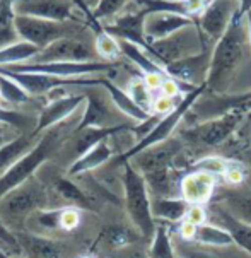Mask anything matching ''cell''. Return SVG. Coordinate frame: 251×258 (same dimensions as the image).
Instances as JSON below:
<instances>
[{"label": "cell", "mask_w": 251, "mask_h": 258, "mask_svg": "<svg viewBox=\"0 0 251 258\" xmlns=\"http://www.w3.org/2000/svg\"><path fill=\"white\" fill-rule=\"evenodd\" d=\"M29 121H31V118H28L26 115H21V113L11 111V110H7V108L0 106V123L11 125L21 132L26 125H29Z\"/></svg>", "instance_id": "f35d334b"}, {"label": "cell", "mask_w": 251, "mask_h": 258, "mask_svg": "<svg viewBox=\"0 0 251 258\" xmlns=\"http://www.w3.org/2000/svg\"><path fill=\"white\" fill-rule=\"evenodd\" d=\"M14 24L21 41H28L39 50L46 48L60 38L72 36V33L77 31L76 28L67 26V23H56V21L29 16H16Z\"/></svg>", "instance_id": "ba28073f"}, {"label": "cell", "mask_w": 251, "mask_h": 258, "mask_svg": "<svg viewBox=\"0 0 251 258\" xmlns=\"http://www.w3.org/2000/svg\"><path fill=\"white\" fill-rule=\"evenodd\" d=\"M24 255L28 258H67L64 243L36 234H16Z\"/></svg>", "instance_id": "ffe728a7"}, {"label": "cell", "mask_w": 251, "mask_h": 258, "mask_svg": "<svg viewBox=\"0 0 251 258\" xmlns=\"http://www.w3.org/2000/svg\"><path fill=\"white\" fill-rule=\"evenodd\" d=\"M195 229H197V226H193V224H190V222L183 221L181 227H179V233H181V238H183V239H186V241H192L193 234H195Z\"/></svg>", "instance_id": "c3c4849f"}, {"label": "cell", "mask_w": 251, "mask_h": 258, "mask_svg": "<svg viewBox=\"0 0 251 258\" xmlns=\"http://www.w3.org/2000/svg\"><path fill=\"white\" fill-rule=\"evenodd\" d=\"M246 34H248V28H246L244 19L234 16L227 31L215 43L212 50L209 74L205 79L207 89L215 94H222L227 91L243 60Z\"/></svg>", "instance_id": "6da1fadb"}, {"label": "cell", "mask_w": 251, "mask_h": 258, "mask_svg": "<svg viewBox=\"0 0 251 258\" xmlns=\"http://www.w3.org/2000/svg\"><path fill=\"white\" fill-rule=\"evenodd\" d=\"M94 50H96V53H98V56H101V58H104V60H114L121 55L118 39L104 31L103 28H96Z\"/></svg>", "instance_id": "1f68e13d"}, {"label": "cell", "mask_w": 251, "mask_h": 258, "mask_svg": "<svg viewBox=\"0 0 251 258\" xmlns=\"http://www.w3.org/2000/svg\"><path fill=\"white\" fill-rule=\"evenodd\" d=\"M149 258H176L174 248L171 244L169 234H167L164 226H156V233H154L152 238Z\"/></svg>", "instance_id": "d6a6232c"}, {"label": "cell", "mask_w": 251, "mask_h": 258, "mask_svg": "<svg viewBox=\"0 0 251 258\" xmlns=\"http://www.w3.org/2000/svg\"><path fill=\"white\" fill-rule=\"evenodd\" d=\"M96 86H87L86 87V111L82 115L81 123L77 125L76 132H81L84 128H91V126H98V128H106V126L120 125L121 121L116 120V116L113 115V108L109 106L106 99V89L104 91H96Z\"/></svg>", "instance_id": "5bb4252c"}, {"label": "cell", "mask_w": 251, "mask_h": 258, "mask_svg": "<svg viewBox=\"0 0 251 258\" xmlns=\"http://www.w3.org/2000/svg\"><path fill=\"white\" fill-rule=\"evenodd\" d=\"M94 46L87 45L86 41L74 36L60 38L51 45L39 50V53L29 60L28 63H82V62H96Z\"/></svg>", "instance_id": "30bf717a"}, {"label": "cell", "mask_w": 251, "mask_h": 258, "mask_svg": "<svg viewBox=\"0 0 251 258\" xmlns=\"http://www.w3.org/2000/svg\"><path fill=\"white\" fill-rule=\"evenodd\" d=\"M179 250H181V258H219L209 251L198 250V248H192V246H183Z\"/></svg>", "instance_id": "bcb514c9"}, {"label": "cell", "mask_w": 251, "mask_h": 258, "mask_svg": "<svg viewBox=\"0 0 251 258\" xmlns=\"http://www.w3.org/2000/svg\"><path fill=\"white\" fill-rule=\"evenodd\" d=\"M195 24V19L181 14H171V12H154L147 14L144 21V38L147 45L154 41L169 38L171 34L181 31L188 26Z\"/></svg>", "instance_id": "2e32d148"}, {"label": "cell", "mask_w": 251, "mask_h": 258, "mask_svg": "<svg viewBox=\"0 0 251 258\" xmlns=\"http://www.w3.org/2000/svg\"><path fill=\"white\" fill-rule=\"evenodd\" d=\"M243 116V113L239 111H231L219 115L214 120H207L204 123L197 125L195 128L184 130L181 134L184 139H188L190 142L202 144L205 147H215L221 146L224 141H227L232 135V132L237 128L239 120Z\"/></svg>", "instance_id": "8fae6325"}, {"label": "cell", "mask_w": 251, "mask_h": 258, "mask_svg": "<svg viewBox=\"0 0 251 258\" xmlns=\"http://www.w3.org/2000/svg\"><path fill=\"white\" fill-rule=\"evenodd\" d=\"M237 9H239V0H210L202 9L197 26H200V31L210 39L219 41L237 14Z\"/></svg>", "instance_id": "7c38bea8"}, {"label": "cell", "mask_w": 251, "mask_h": 258, "mask_svg": "<svg viewBox=\"0 0 251 258\" xmlns=\"http://www.w3.org/2000/svg\"><path fill=\"white\" fill-rule=\"evenodd\" d=\"M193 26L181 29V31L171 34L169 38L159 39L149 45V55L162 67H167L171 63H176L188 56L198 55L205 50V41L200 36V29Z\"/></svg>", "instance_id": "52a82bcc"}, {"label": "cell", "mask_w": 251, "mask_h": 258, "mask_svg": "<svg viewBox=\"0 0 251 258\" xmlns=\"http://www.w3.org/2000/svg\"><path fill=\"white\" fill-rule=\"evenodd\" d=\"M134 125L132 123H120L114 126H106V128H98V126H91V128H84L81 132H74V152L77 154V157H81L82 154H86L87 151H91L92 147H96L98 144L108 141L109 137L132 130Z\"/></svg>", "instance_id": "44dd1931"}, {"label": "cell", "mask_w": 251, "mask_h": 258, "mask_svg": "<svg viewBox=\"0 0 251 258\" xmlns=\"http://www.w3.org/2000/svg\"><path fill=\"white\" fill-rule=\"evenodd\" d=\"M41 135H36L34 132L31 134H21L14 141L0 147V176L16 163L19 157H23L26 152H29L34 147V144L39 141Z\"/></svg>", "instance_id": "cb8c5ba5"}, {"label": "cell", "mask_w": 251, "mask_h": 258, "mask_svg": "<svg viewBox=\"0 0 251 258\" xmlns=\"http://www.w3.org/2000/svg\"><path fill=\"white\" fill-rule=\"evenodd\" d=\"M53 186H55L56 194H58L70 207H79V209H84V211H94V200H92V197L87 195L86 190H82L76 183H72L70 180H67V178H56Z\"/></svg>", "instance_id": "4316f807"}, {"label": "cell", "mask_w": 251, "mask_h": 258, "mask_svg": "<svg viewBox=\"0 0 251 258\" xmlns=\"http://www.w3.org/2000/svg\"><path fill=\"white\" fill-rule=\"evenodd\" d=\"M0 258H12V256H11V255H7V253L4 251V250H0Z\"/></svg>", "instance_id": "f5cc1de1"}, {"label": "cell", "mask_w": 251, "mask_h": 258, "mask_svg": "<svg viewBox=\"0 0 251 258\" xmlns=\"http://www.w3.org/2000/svg\"><path fill=\"white\" fill-rule=\"evenodd\" d=\"M14 0H0V48L21 41L16 31Z\"/></svg>", "instance_id": "f546056e"}, {"label": "cell", "mask_w": 251, "mask_h": 258, "mask_svg": "<svg viewBox=\"0 0 251 258\" xmlns=\"http://www.w3.org/2000/svg\"><path fill=\"white\" fill-rule=\"evenodd\" d=\"M217 204H221L236 219L251 226V188L249 186L239 185L234 190L224 191V195L221 197V202Z\"/></svg>", "instance_id": "603a6c76"}, {"label": "cell", "mask_w": 251, "mask_h": 258, "mask_svg": "<svg viewBox=\"0 0 251 258\" xmlns=\"http://www.w3.org/2000/svg\"><path fill=\"white\" fill-rule=\"evenodd\" d=\"M192 241L204 244V246H229V244H232V238L226 229L205 222V224L197 226Z\"/></svg>", "instance_id": "4dcf8cb0"}, {"label": "cell", "mask_w": 251, "mask_h": 258, "mask_svg": "<svg viewBox=\"0 0 251 258\" xmlns=\"http://www.w3.org/2000/svg\"><path fill=\"white\" fill-rule=\"evenodd\" d=\"M81 2H82L84 6H86L87 9H89V11H92V9H94L96 6H98L99 0H81Z\"/></svg>", "instance_id": "f907efd6"}, {"label": "cell", "mask_w": 251, "mask_h": 258, "mask_svg": "<svg viewBox=\"0 0 251 258\" xmlns=\"http://www.w3.org/2000/svg\"><path fill=\"white\" fill-rule=\"evenodd\" d=\"M46 202L45 186L34 178H29L26 183L0 199V217H7L9 221L23 224L33 214L43 211Z\"/></svg>", "instance_id": "8992f818"}, {"label": "cell", "mask_w": 251, "mask_h": 258, "mask_svg": "<svg viewBox=\"0 0 251 258\" xmlns=\"http://www.w3.org/2000/svg\"><path fill=\"white\" fill-rule=\"evenodd\" d=\"M103 238L106 239V243L109 244V246H114V248L127 246V244L135 241V234L132 233L130 229L121 227V226H114V227H108V229H104Z\"/></svg>", "instance_id": "d590c367"}, {"label": "cell", "mask_w": 251, "mask_h": 258, "mask_svg": "<svg viewBox=\"0 0 251 258\" xmlns=\"http://www.w3.org/2000/svg\"><path fill=\"white\" fill-rule=\"evenodd\" d=\"M39 53V48L28 41H16L9 46L0 48V67H11L33 60Z\"/></svg>", "instance_id": "f1b7e54d"}, {"label": "cell", "mask_w": 251, "mask_h": 258, "mask_svg": "<svg viewBox=\"0 0 251 258\" xmlns=\"http://www.w3.org/2000/svg\"><path fill=\"white\" fill-rule=\"evenodd\" d=\"M226 166H227V161L221 159V157H205V159H202L200 163L197 164V169L207 171L215 176V174H224Z\"/></svg>", "instance_id": "60d3db41"}, {"label": "cell", "mask_w": 251, "mask_h": 258, "mask_svg": "<svg viewBox=\"0 0 251 258\" xmlns=\"http://www.w3.org/2000/svg\"><path fill=\"white\" fill-rule=\"evenodd\" d=\"M79 212L74 207H64L60 212V229L72 231L79 224Z\"/></svg>", "instance_id": "b9f144b4"}, {"label": "cell", "mask_w": 251, "mask_h": 258, "mask_svg": "<svg viewBox=\"0 0 251 258\" xmlns=\"http://www.w3.org/2000/svg\"><path fill=\"white\" fill-rule=\"evenodd\" d=\"M113 156V149L109 147V144L104 141L98 144L96 147H92L91 151H87L86 154H82L81 157H77L74 161V164L70 166L69 174L72 176H77V174H84L87 171H92V169L99 168L104 163H108Z\"/></svg>", "instance_id": "d4e9b609"}, {"label": "cell", "mask_w": 251, "mask_h": 258, "mask_svg": "<svg viewBox=\"0 0 251 258\" xmlns=\"http://www.w3.org/2000/svg\"><path fill=\"white\" fill-rule=\"evenodd\" d=\"M82 258H89V256H82Z\"/></svg>", "instance_id": "db71d44e"}, {"label": "cell", "mask_w": 251, "mask_h": 258, "mask_svg": "<svg viewBox=\"0 0 251 258\" xmlns=\"http://www.w3.org/2000/svg\"><path fill=\"white\" fill-rule=\"evenodd\" d=\"M45 135L39 137V141L34 144V147L29 152H26L23 157L16 161L6 173L0 176V199L4 195H7L11 190H14L19 185H23L34 176V173L38 171V168L43 163H46L50 159V156L58 149L61 134L60 130L53 126V128L43 132Z\"/></svg>", "instance_id": "3957f363"}, {"label": "cell", "mask_w": 251, "mask_h": 258, "mask_svg": "<svg viewBox=\"0 0 251 258\" xmlns=\"http://www.w3.org/2000/svg\"><path fill=\"white\" fill-rule=\"evenodd\" d=\"M207 217H209V214L204 209V205H190L186 211V216H184V221L193 226H200L205 224Z\"/></svg>", "instance_id": "7bdbcfd3"}, {"label": "cell", "mask_w": 251, "mask_h": 258, "mask_svg": "<svg viewBox=\"0 0 251 258\" xmlns=\"http://www.w3.org/2000/svg\"><path fill=\"white\" fill-rule=\"evenodd\" d=\"M0 99L12 104H21V103H28L31 96L17 82L0 74Z\"/></svg>", "instance_id": "836d02e7"}, {"label": "cell", "mask_w": 251, "mask_h": 258, "mask_svg": "<svg viewBox=\"0 0 251 258\" xmlns=\"http://www.w3.org/2000/svg\"><path fill=\"white\" fill-rule=\"evenodd\" d=\"M251 11V0H239V9H237V17L244 19L246 14Z\"/></svg>", "instance_id": "681fc988"}, {"label": "cell", "mask_w": 251, "mask_h": 258, "mask_svg": "<svg viewBox=\"0 0 251 258\" xmlns=\"http://www.w3.org/2000/svg\"><path fill=\"white\" fill-rule=\"evenodd\" d=\"M205 89H207V86L202 84V86L195 87L193 91H190V93L184 94L181 98V101L178 103V106H176L173 111L167 113L166 116H162L159 120V123L154 126L151 132L145 135V137L140 139V141L132 149H129L127 152H123L120 157H116L114 163H118V164L129 163L132 157H135L139 152H142V151H145V149L156 146V144H161V142L167 141V139H171V134L174 132V128L178 126L179 121H181V118L186 115L190 108H193V104H195L197 99L205 93Z\"/></svg>", "instance_id": "5b68a950"}, {"label": "cell", "mask_w": 251, "mask_h": 258, "mask_svg": "<svg viewBox=\"0 0 251 258\" xmlns=\"http://www.w3.org/2000/svg\"><path fill=\"white\" fill-rule=\"evenodd\" d=\"M222 176L229 185L239 186V185H243V181H244V168L239 163L227 161V166H226V169H224Z\"/></svg>", "instance_id": "ab89813d"}, {"label": "cell", "mask_w": 251, "mask_h": 258, "mask_svg": "<svg viewBox=\"0 0 251 258\" xmlns=\"http://www.w3.org/2000/svg\"><path fill=\"white\" fill-rule=\"evenodd\" d=\"M16 16L67 23L74 16V0H14Z\"/></svg>", "instance_id": "9a60e30c"}, {"label": "cell", "mask_w": 251, "mask_h": 258, "mask_svg": "<svg viewBox=\"0 0 251 258\" xmlns=\"http://www.w3.org/2000/svg\"><path fill=\"white\" fill-rule=\"evenodd\" d=\"M215 190V176L207 171L195 169L181 180V199L190 205H204L212 199Z\"/></svg>", "instance_id": "ac0fdd59"}, {"label": "cell", "mask_w": 251, "mask_h": 258, "mask_svg": "<svg viewBox=\"0 0 251 258\" xmlns=\"http://www.w3.org/2000/svg\"><path fill=\"white\" fill-rule=\"evenodd\" d=\"M101 86L106 89V93L109 96V99L114 103V106L120 110L123 115H127L130 118V120H134V121H147L149 118H152L151 113H147V111H144L142 108L139 106V104H135L134 99L130 98V94L127 93V91H123L120 89L116 84H113L109 79L106 77H101Z\"/></svg>", "instance_id": "7402d4cb"}, {"label": "cell", "mask_w": 251, "mask_h": 258, "mask_svg": "<svg viewBox=\"0 0 251 258\" xmlns=\"http://www.w3.org/2000/svg\"><path fill=\"white\" fill-rule=\"evenodd\" d=\"M178 106V104L173 103V99L171 98H166V96H159V98L154 99V104H152V115H162L166 116L167 113H171L174 110V108Z\"/></svg>", "instance_id": "ee69618b"}, {"label": "cell", "mask_w": 251, "mask_h": 258, "mask_svg": "<svg viewBox=\"0 0 251 258\" xmlns=\"http://www.w3.org/2000/svg\"><path fill=\"white\" fill-rule=\"evenodd\" d=\"M181 147V141L167 139L132 157L135 159L134 168L144 176L145 185L152 190L154 197H167L169 194V166Z\"/></svg>", "instance_id": "7a4b0ae2"}, {"label": "cell", "mask_w": 251, "mask_h": 258, "mask_svg": "<svg viewBox=\"0 0 251 258\" xmlns=\"http://www.w3.org/2000/svg\"><path fill=\"white\" fill-rule=\"evenodd\" d=\"M86 101V96L84 94H69L61 96L58 99H53L51 103H48L45 108L39 113L36 126H34L33 132L39 135L46 130L53 128V126L60 125L69 115H72L81 104Z\"/></svg>", "instance_id": "e0dca14e"}, {"label": "cell", "mask_w": 251, "mask_h": 258, "mask_svg": "<svg viewBox=\"0 0 251 258\" xmlns=\"http://www.w3.org/2000/svg\"><path fill=\"white\" fill-rule=\"evenodd\" d=\"M166 77H169V76H166V74H144V82H145V86L154 93V91L161 89V86Z\"/></svg>", "instance_id": "f6af8a7d"}, {"label": "cell", "mask_w": 251, "mask_h": 258, "mask_svg": "<svg viewBox=\"0 0 251 258\" xmlns=\"http://www.w3.org/2000/svg\"><path fill=\"white\" fill-rule=\"evenodd\" d=\"M246 28H248V38H249V41H251V11L246 14Z\"/></svg>", "instance_id": "816d5d0a"}, {"label": "cell", "mask_w": 251, "mask_h": 258, "mask_svg": "<svg viewBox=\"0 0 251 258\" xmlns=\"http://www.w3.org/2000/svg\"><path fill=\"white\" fill-rule=\"evenodd\" d=\"M0 244H2V248H6L7 255H11V253L23 251V248H21L17 236L12 233L11 229H9L7 224L2 219H0Z\"/></svg>", "instance_id": "74e56055"}, {"label": "cell", "mask_w": 251, "mask_h": 258, "mask_svg": "<svg viewBox=\"0 0 251 258\" xmlns=\"http://www.w3.org/2000/svg\"><path fill=\"white\" fill-rule=\"evenodd\" d=\"M127 0H99L98 6L91 11V16L94 21H104L108 17H114L118 12L125 7Z\"/></svg>", "instance_id": "8d00e7d4"}, {"label": "cell", "mask_w": 251, "mask_h": 258, "mask_svg": "<svg viewBox=\"0 0 251 258\" xmlns=\"http://www.w3.org/2000/svg\"><path fill=\"white\" fill-rule=\"evenodd\" d=\"M123 194H125V207L132 222L142 233L144 238H154L156 222L151 211V197L145 185L144 176L129 163H123Z\"/></svg>", "instance_id": "277c9868"}, {"label": "cell", "mask_w": 251, "mask_h": 258, "mask_svg": "<svg viewBox=\"0 0 251 258\" xmlns=\"http://www.w3.org/2000/svg\"><path fill=\"white\" fill-rule=\"evenodd\" d=\"M0 74L17 82L29 96H41L65 86H101V77H56L36 72H12L6 69H0Z\"/></svg>", "instance_id": "9c48e42d"}, {"label": "cell", "mask_w": 251, "mask_h": 258, "mask_svg": "<svg viewBox=\"0 0 251 258\" xmlns=\"http://www.w3.org/2000/svg\"><path fill=\"white\" fill-rule=\"evenodd\" d=\"M190 204L184 202L183 199H169V197H154L151 200L152 216L162 221L179 222L184 221L186 211Z\"/></svg>", "instance_id": "484cf974"}, {"label": "cell", "mask_w": 251, "mask_h": 258, "mask_svg": "<svg viewBox=\"0 0 251 258\" xmlns=\"http://www.w3.org/2000/svg\"><path fill=\"white\" fill-rule=\"evenodd\" d=\"M12 72H36L56 77H86L91 74H113V67L104 62H82V63H19L11 67H0Z\"/></svg>", "instance_id": "4fadbf2b"}, {"label": "cell", "mask_w": 251, "mask_h": 258, "mask_svg": "<svg viewBox=\"0 0 251 258\" xmlns=\"http://www.w3.org/2000/svg\"><path fill=\"white\" fill-rule=\"evenodd\" d=\"M210 214H212V217L219 224V227L227 231L229 236L232 238V243H236L237 246L243 248L246 253L251 255V226L236 219L221 204H214L210 207Z\"/></svg>", "instance_id": "d6986e66"}, {"label": "cell", "mask_w": 251, "mask_h": 258, "mask_svg": "<svg viewBox=\"0 0 251 258\" xmlns=\"http://www.w3.org/2000/svg\"><path fill=\"white\" fill-rule=\"evenodd\" d=\"M129 94L130 98L134 99L135 104H139L144 111L151 113L152 115V104H154V98H152V91L145 86L144 79H134L129 86Z\"/></svg>", "instance_id": "e575fe53"}, {"label": "cell", "mask_w": 251, "mask_h": 258, "mask_svg": "<svg viewBox=\"0 0 251 258\" xmlns=\"http://www.w3.org/2000/svg\"><path fill=\"white\" fill-rule=\"evenodd\" d=\"M118 43H120L121 55H125L132 63L137 65L144 74H166L164 67L157 63L144 48H140L139 45H135V43L127 41V39H118Z\"/></svg>", "instance_id": "83f0119b"}, {"label": "cell", "mask_w": 251, "mask_h": 258, "mask_svg": "<svg viewBox=\"0 0 251 258\" xmlns=\"http://www.w3.org/2000/svg\"><path fill=\"white\" fill-rule=\"evenodd\" d=\"M19 132V130H17ZM16 134V128L11 125H6V123H0V147H4L6 144H9L11 141H14L16 137L19 135H14Z\"/></svg>", "instance_id": "7dc6e473"}]
</instances>
